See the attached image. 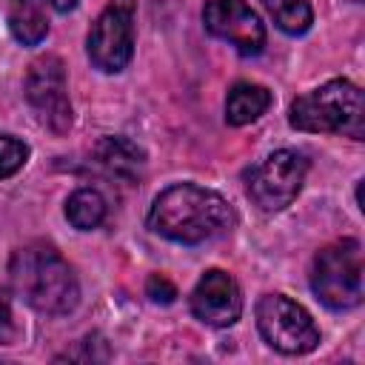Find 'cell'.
Listing matches in <instances>:
<instances>
[{"instance_id": "18", "label": "cell", "mask_w": 365, "mask_h": 365, "mask_svg": "<svg viewBox=\"0 0 365 365\" xmlns=\"http://www.w3.org/2000/svg\"><path fill=\"white\" fill-rule=\"evenodd\" d=\"M17 336L14 319H11V305H9V294L0 288V345H11Z\"/></svg>"}, {"instance_id": "15", "label": "cell", "mask_w": 365, "mask_h": 365, "mask_svg": "<svg viewBox=\"0 0 365 365\" xmlns=\"http://www.w3.org/2000/svg\"><path fill=\"white\" fill-rule=\"evenodd\" d=\"M262 6L285 34H305L314 23L308 0H262Z\"/></svg>"}, {"instance_id": "9", "label": "cell", "mask_w": 365, "mask_h": 365, "mask_svg": "<svg viewBox=\"0 0 365 365\" xmlns=\"http://www.w3.org/2000/svg\"><path fill=\"white\" fill-rule=\"evenodd\" d=\"M205 29L234 46L242 57H254L265 46V26L245 0H208L202 9Z\"/></svg>"}, {"instance_id": "3", "label": "cell", "mask_w": 365, "mask_h": 365, "mask_svg": "<svg viewBox=\"0 0 365 365\" xmlns=\"http://www.w3.org/2000/svg\"><path fill=\"white\" fill-rule=\"evenodd\" d=\"M288 123L297 131L311 134H345L351 140L365 137V97L351 80H328L319 88L291 103Z\"/></svg>"}, {"instance_id": "17", "label": "cell", "mask_w": 365, "mask_h": 365, "mask_svg": "<svg viewBox=\"0 0 365 365\" xmlns=\"http://www.w3.org/2000/svg\"><path fill=\"white\" fill-rule=\"evenodd\" d=\"M145 294L154 299V302H163V305H168V302H174V297H177V288L163 277V274H151L148 277V282H145Z\"/></svg>"}, {"instance_id": "2", "label": "cell", "mask_w": 365, "mask_h": 365, "mask_svg": "<svg viewBox=\"0 0 365 365\" xmlns=\"http://www.w3.org/2000/svg\"><path fill=\"white\" fill-rule=\"evenodd\" d=\"M9 279L11 288L34 311L48 317H63L80 302V282L74 277V268L54 245L43 240L26 242L11 254Z\"/></svg>"}, {"instance_id": "10", "label": "cell", "mask_w": 365, "mask_h": 365, "mask_svg": "<svg viewBox=\"0 0 365 365\" xmlns=\"http://www.w3.org/2000/svg\"><path fill=\"white\" fill-rule=\"evenodd\" d=\"M191 311L200 322L211 328L234 325L242 314V291L237 279L220 268L205 271L191 291Z\"/></svg>"}, {"instance_id": "7", "label": "cell", "mask_w": 365, "mask_h": 365, "mask_svg": "<svg viewBox=\"0 0 365 365\" xmlns=\"http://www.w3.org/2000/svg\"><path fill=\"white\" fill-rule=\"evenodd\" d=\"M134 0H108V6L100 11L86 37V51L94 68L117 74L128 66L134 54Z\"/></svg>"}, {"instance_id": "11", "label": "cell", "mask_w": 365, "mask_h": 365, "mask_svg": "<svg viewBox=\"0 0 365 365\" xmlns=\"http://www.w3.org/2000/svg\"><path fill=\"white\" fill-rule=\"evenodd\" d=\"M91 157L108 177L123 182H134L143 168V151L125 137H103L94 145Z\"/></svg>"}, {"instance_id": "12", "label": "cell", "mask_w": 365, "mask_h": 365, "mask_svg": "<svg viewBox=\"0 0 365 365\" xmlns=\"http://www.w3.org/2000/svg\"><path fill=\"white\" fill-rule=\"evenodd\" d=\"M271 106V91L265 86L240 80L228 88L225 97V123L228 125H248L257 117H262Z\"/></svg>"}, {"instance_id": "4", "label": "cell", "mask_w": 365, "mask_h": 365, "mask_svg": "<svg viewBox=\"0 0 365 365\" xmlns=\"http://www.w3.org/2000/svg\"><path fill=\"white\" fill-rule=\"evenodd\" d=\"M311 291L331 311H351L362 302V245L354 237L325 245L311 265Z\"/></svg>"}, {"instance_id": "6", "label": "cell", "mask_w": 365, "mask_h": 365, "mask_svg": "<svg viewBox=\"0 0 365 365\" xmlns=\"http://www.w3.org/2000/svg\"><path fill=\"white\" fill-rule=\"evenodd\" d=\"M305 174H308L305 154H299L294 148H279L248 171L245 188H248V197L254 200V205L274 214V211L288 208L297 200V194L305 182Z\"/></svg>"}, {"instance_id": "13", "label": "cell", "mask_w": 365, "mask_h": 365, "mask_svg": "<svg viewBox=\"0 0 365 365\" xmlns=\"http://www.w3.org/2000/svg\"><path fill=\"white\" fill-rule=\"evenodd\" d=\"M9 29L23 46L43 43L48 34L46 0H9Z\"/></svg>"}, {"instance_id": "20", "label": "cell", "mask_w": 365, "mask_h": 365, "mask_svg": "<svg viewBox=\"0 0 365 365\" xmlns=\"http://www.w3.org/2000/svg\"><path fill=\"white\" fill-rule=\"evenodd\" d=\"M354 3H359V0H354Z\"/></svg>"}, {"instance_id": "5", "label": "cell", "mask_w": 365, "mask_h": 365, "mask_svg": "<svg viewBox=\"0 0 365 365\" xmlns=\"http://www.w3.org/2000/svg\"><path fill=\"white\" fill-rule=\"evenodd\" d=\"M257 328L262 339L277 348L279 354L299 356L319 345V331L311 319V314L288 299L285 294H265L257 302Z\"/></svg>"}, {"instance_id": "16", "label": "cell", "mask_w": 365, "mask_h": 365, "mask_svg": "<svg viewBox=\"0 0 365 365\" xmlns=\"http://www.w3.org/2000/svg\"><path fill=\"white\" fill-rule=\"evenodd\" d=\"M26 160H29V145L20 143L17 137L0 134V180L20 171L26 165Z\"/></svg>"}, {"instance_id": "19", "label": "cell", "mask_w": 365, "mask_h": 365, "mask_svg": "<svg viewBox=\"0 0 365 365\" xmlns=\"http://www.w3.org/2000/svg\"><path fill=\"white\" fill-rule=\"evenodd\" d=\"M51 3H54V9H57V11H68V9H74V3H77V0H51Z\"/></svg>"}, {"instance_id": "1", "label": "cell", "mask_w": 365, "mask_h": 365, "mask_svg": "<svg viewBox=\"0 0 365 365\" xmlns=\"http://www.w3.org/2000/svg\"><path fill=\"white\" fill-rule=\"evenodd\" d=\"M234 225L228 200L197 182H177L160 191L148 211V228L171 242L200 245Z\"/></svg>"}, {"instance_id": "14", "label": "cell", "mask_w": 365, "mask_h": 365, "mask_svg": "<svg viewBox=\"0 0 365 365\" xmlns=\"http://www.w3.org/2000/svg\"><path fill=\"white\" fill-rule=\"evenodd\" d=\"M66 217L77 231H91L106 220V200L94 188H77L66 202Z\"/></svg>"}, {"instance_id": "8", "label": "cell", "mask_w": 365, "mask_h": 365, "mask_svg": "<svg viewBox=\"0 0 365 365\" xmlns=\"http://www.w3.org/2000/svg\"><path fill=\"white\" fill-rule=\"evenodd\" d=\"M26 100L37 120L51 134H66L74 123V108L66 86V66L57 54L37 57L26 74Z\"/></svg>"}]
</instances>
